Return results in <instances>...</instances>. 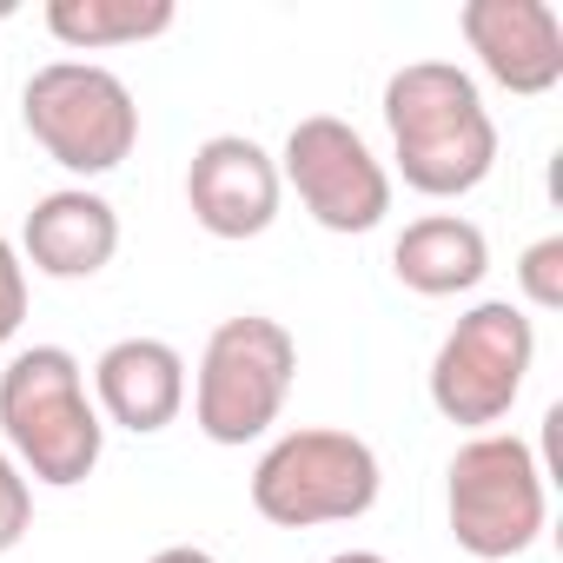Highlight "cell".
<instances>
[{"mask_svg":"<svg viewBox=\"0 0 563 563\" xmlns=\"http://www.w3.org/2000/svg\"><path fill=\"white\" fill-rule=\"evenodd\" d=\"M146 563H219L212 550H192V543H173V550H159V556H146Z\"/></svg>","mask_w":563,"mask_h":563,"instance_id":"ac0fdd59","label":"cell"},{"mask_svg":"<svg viewBox=\"0 0 563 563\" xmlns=\"http://www.w3.org/2000/svg\"><path fill=\"white\" fill-rule=\"evenodd\" d=\"M517 292L537 312H563V232L523 245V258H517Z\"/></svg>","mask_w":563,"mask_h":563,"instance_id":"9a60e30c","label":"cell"},{"mask_svg":"<svg viewBox=\"0 0 563 563\" xmlns=\"http://www.w3.org/2000/svg\"><path fill=\"white\" fill-rule=\"evenodd\" d=\"M457 34L477 67L517 100H537L563 80V21L550 0H464Z\"/></svg>","mask_w":563,"mask_h":563,"instance_id":"30bf717a","label":"cell"},{"mask_svg":"<svg viewBox=\"0 0 563 563\" xmlns=\"http://www.w3.org/2000/svg\"><path fill=\"white\" fill-rule=\"evenodd\" d=\"M391 272H398V286L418 292V299H457V292H471L477 278L490 272V239H484L477 219L424 212V219H411L398 232Z\"/></svg>","mask_w":563,"mask_h":563,"instance_id":"4fadbf2b","label":"cell"},{"mask_svg":"<svg viewBox=\"0 0 563 563\" xmlns=\"http://www.w3.org/2000/svg\"><path fill=\"white\" fill-rule=\"evenodd\" d=\"M0 438L27 484L74 490L107 451V424L87 398V372L67 345H27L0 372Z\"/></svg>","mask_w":563,"mask_h":563,"instance_id":"7a4b0ae2","label":"cell"},{"mask_svg":"<svg viewBox=\"0 0 563 563\" xmlns=\"http://www.w3.org/2000/svg\"><path fill=\"white\" fill-rule=\"evenodd\" d=\"M299 378V339L265 319V312H239L225 325H212L206 352H199V378H192V424L212 444H252L278 424Z\"/></svg>","mask_w":563,"mask_h":563,"instance_id":"5b68a950","label":"cell"},{"mask_svg":"<svg viewBox=\"0 0 563 563\" xmlns=\"http://www.w3.org/2000/svg\"><path fill=\"white\" fill-rule=\"evenodd\" d=\"M278 199H286L278 159L245 133H212L186 166V206H192L199 232H212L225 245L258 239L278 219Z\"/></svg>","mask_w":563,"mask_h":563,"instance_id":"9c48e42d","label":"cell"},{"mask_svg":"<svg viewBox=\"0 0 563 563\" xmlns=\"http://www.w3.org/2000/svg\"><path fill=\"white\" fill-rule=\"evenodd\" d=\"M530 365H537L530 312L510 299H484L444 332V345L431 358V405H438V418H451L464 431H490L523 398Z\"/></svg>","mask_w":563,"mask_h":563,"instance_id":"52a82bcc","label":"cell"},{"mask_svg":"<svg viewBox=\"0 0 563 563\" xmlns=\"http://www.w3.org/2000/svg\"><path fill=\"white\" fill-rule=\"evenodd\" d=\"M278 179L299 192V206L325 232H372L391 212V173H385V159L339 113H312V120H299L286 133Z\"/></svg>","mask_w":563,"mask_h":563,"instance_id":"ba28073f","label":"cell"},{"mask_svg":"<svg viewBox=\"0 0 563 563\" xmlns=\"http://www.w3.org/2000/svg\"><path fill=\"white\" fill-rule=\"evenodd\" d=\"M21 120H27L34 146L54 166L80 173V179H100V173L126 166V153L140 146L133 87L113 67H93V60H47L21 93Z\"/></svg>","mask_w":563,"mask_h":563,"instance_id":"8992f818","label":"cell"},{"mask_svg":"<svg viewBox=\"0 0 563 563\" xmlns=\"http://www.w3.org/2000/svg\"><path fill=\"white\" fill-rule=\"evenodd\" d=\"M385 126H391V159L405 186L424 199H464L497 166V120L477 80L451 60L398 67L385 80Z\"/></svg>","mask_w":563,"mask_h":563,"instance_id":"6da1fadb","label":"cell"},{"mask_svg":"<svg viewBox=\"0 0 563 563\" xmlns=\"http://www.w3.org/2000/svg\"><path fill=\"white\" fill-rule=\"evenodd\" d=\"M173 0H47V34L74 54L140 47L173 27Z\"/></svg>","mask_w":563,"mask_h":563,"instance_id":"5bb4252c","label":"cell"},{"mask_svg":"<svg viewBox=\"0 0 563 563\" xmlns=\"http://www.w3.org/2000/svg\"><path fill=\"white\" fill-rule=\"evenodd\" d=\"M444 517L471 556L510 563L543 537L550 471L537 464V451L517 431H477L471 444H457L444 471Z\"/></svg>","mask_w":563,"mask_h":563,"instance_id":"277c9868","label":"cell"},{"mask_svg":"<svg viewBox=\"0 0 563 563\" xmlns=\"http://www.w3.org/2000/svg\"><path fill=\"white\" fill-rule=\"evenodd\" d=\"M113 252H120V212L87 186H60L34 199L21 225V265H34L41 278H67V286L107 272Z\"/></svg>","mask_w":563,"mask_h":563,"instance_id":"7c38bea8","label":"cell"},{"mask_svg":"<svg viewBox=\"0 0 563 563\" xmlns=\"http://www.w3.org/2000/svg\"><path fill=\"white\" fill-rule=\"evenodd\" d=\"M93 411L133 438L166 431L186 411V358L166 339H113L93 365Z\"/></svg>","mask_w":563,"mask_h":563,"instance_id":"8fae6325","label":"cell"},{"mask_svg":"<svg viewBox=\"0 0 563 563\" xmlns=\"http://www.w3.org/2000/svg\"><path fill=\"white\" fill-rule=\"evenodd\" d=\"M27 530H34V484L8 451H0V556H8Z\"/></svg>","mask_w":563,"mask_h":563,"instance_id":"2e32d148","label":"cell"},{"mask_svg":"<svg viewBox=\"0 0 563 563\" xmlns=\"http://www.w3.org/2000/svg\"><path fill=\"white\" fill-rule=\"evenodd\" d=\"M21 319H27V265L14 239H0V352L21 339Z\"/></svg>","mask_w":563,"mask_h":563,"instance_id":"e0dca14e","label":"cell"},{"mask_svg":"<svg viewBox=\"0 0 563 563\" xmlns=\"http://www.w3.org/2000/svg\"><path fill=\"white\" fill-rule=\"evenodd\" d=\"M325 563H391V556H378V550H339V556H325Z\"/></svg>","mask_w":563,"mask_h":563,"instance_id":"d6986e66","label":"cell"},{"mask_svg":"<svg viewBox=\"0 0 563 563\" xmlns=\"http://www.w3.org/2000/svg\"><path fill=\"white\" fill-rule=\"evenodd\" d=\"M378 451L358 431L306 424L272 438L252 464V510L278 530H319V523H358L378 504Z\"/></svg>","mask_w":563,"mask_h":563,"instance_id":"3957f363","label":"cell"}]
</instances>
